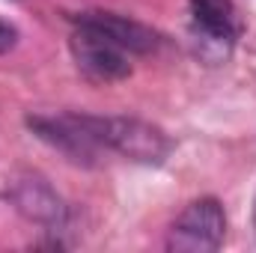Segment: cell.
Masks as SVG:
<instances>
[{"mask_svg": "<svg viewBox=\"0 0 256 253\" xmlns=\"http://www.w3.org/2000/svg\"><path fill=\"white\" fill-rule=\"evenodd\" d=\"M80 126L92 134V140L104 149H114L140 164H161L173 143L170 137L152 122H143L137 116H74Z\"/></svg>", "mask_w": 256, "mask_h": 253, "instance_id": "obj_1", "label": "cell"}, {"mask_svg": "<svg viewBox=\"0 0 256 253\" xmlns=\"http://www.w3.org/2000/svg\"><path fill=\"white\" fill-rule=\"evenodd\" d=\"M226 236V212L214 196H200L182 208L167 236L173 253H214Z\"/></svg>", "mask_w": 256, "mask_h": 253, "instance_id": "obj_2", "label": "cell"}, {"mask_svg": "<svg viewBox=\"0 0 256 253\" xmlns=\"http://www.w3.org/2000/svg\"><path fill=\"white\" fill-rule=\"evenodd\" d=\"M78 30L72 33V57L78 68L96 80V84H114V80H126L131 74V63H128V51H122L120 45H114L110 39H104L102 33L74 24Z\"/></svg>", "mask_w": 256, "mask_h": 253, "instance_id": "obj_3", "label": "cell"}, {"mask_svg": "<svg viewBox=\"0 0 256 253\" xmlns=\"http://www.w3.org/2000/svg\"><path fill=\"white\" fill-rule=\"evenodd\" d=\"M9 200L27 220L42 224L48 230H60L68 220V206L42 176L24 173V176L12 179L9 182Z\"/></svg>", "mask_w": 256, "mask_h": 253, "instance_id": "obj_4", "label": "cell"}, {"mask_svg": "<svg viewBox=\"0 0 256 253\" xmlns=\"http://www.w3.org/2000/svg\"><path fill=\"white\" fill-rule=\"evenodd\" d=\"M27 126L33 128V134L39 140H45L48 146H54L57 152H63L68 161L92 167L98 158V143L92 140V134L74 120V114L68 116H27Z\"/></svg>", "mask_w": 256, "mask_h": 253, "instance_id": "obj_5", "label": "cell"}, {"mask_svg": "<svg viewBox=\"0 0 256 253\" xmlns=\"http://www.w3.org/2000/svg\"><path fill=\"white\" fill-rule=\"evenodd\" d=\"M74 24L90 27L96 33H102L104 39H110L114 45H120L128 54H152L158 48V33L149 30L146 24L116 15V12H80L74 18Z\"/></svg>", "mask_w": 256, "mask_h": 253, "instance_id": "obj_6", "label": "cell"}, {"mask_svg": "<svg viewBox=\"0 0 256 253\" xmlns=\"http://www.w3.org/2000/svg\"><path fill=\"white\" fill-rule=\"evenodd\" d=\"M194 27L202 39L218 45H232L238 36V15L232 0H191Z\"/></svg>", "mask_w": 256, "mask_h": 253, "instance_id": "obj_7", "label": "cell"}, {"mask_svg": "<svg viewBox=\"0 0 256 253\" xmlns=\"http://www.w3.org/2000/svg\"><path fill=\"white\" fill-rule=\"evenodd\" d=\"M15 42H18V30L12 24L0 21V54H9L15 48Z\"/></svg>", "mask_w": 256, "mask_h": 253, "instance_id": "obj_8", "label": "cell"}, {"mask_svg": "<svg viewBox=\"0 0 256 253\" xmlns=\"http://www.w3.org/2000/svg\"><path fill=\"white\" fill-rule=\"evenodd\" d=\"M254 230H256V200H254Z\"/></svg>", "mask_w": 256, "mask_h": 253, "instance_id": "obj_9", "label": "cell"}]
</instances>
